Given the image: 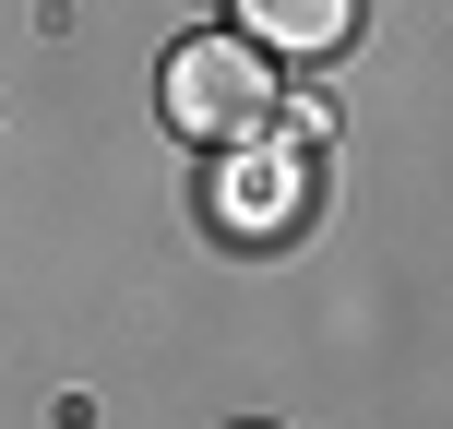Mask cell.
<instances>
[{
	"label": "cell",
	"mask_w": 453,
	"mask_h": 429,
	"mask_svg": "<svg viewBox=\"0 0 453 429\" xmlns=\"http://www.w3.org/2000/svg\"><path fill=\"white\" fill-rule=\"evenodd\" d=\"M167 119H180V132H203V143L263 132V119H274V72H263V48H250V36H191L180 60H167Z\"/></svg>",
	"instance_id": "6da1fadb"
},
{
	"label": "cell",
	"mask_w": 453,
	"mask_h": 429,
	"mask_svg": "<svg viewBox=\"0 0 453 429\" xmlns=\"http://www.w3.org/2000/svg\"><path fill=\"white\" fill-rule=\"evenodd\" d=\"M250 36H274V48H334V36H346V0H250Z\"/></svg>",
	"instance_id": "7a4b0ae2"
}]
</instances>
